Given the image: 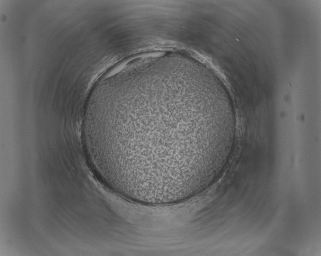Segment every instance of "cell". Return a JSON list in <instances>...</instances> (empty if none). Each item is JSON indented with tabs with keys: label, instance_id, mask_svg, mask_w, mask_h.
I'll return each mask as SVG.
<instances>
[{
	"label": "cell",
	"instance_id": "6da1fadb",
	"mask_svg": "<svg viewBox=\"0 0 321 256\" xmlns=\"http://www.w3.org/2000/svg\"><path fill=\"white\" fill-rule=\"evenodd\" d=\"M137 132L119 138L126 172L165 192H191L213 183L231 155L236 136L232 109L206 95L162 90L138 100Z\"/></svg>",
	"mask_w": 321,
	"mask_h": 256
}]
</instances>
